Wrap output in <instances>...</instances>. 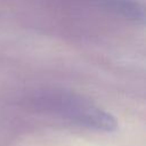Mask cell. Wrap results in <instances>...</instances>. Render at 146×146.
Masks as SVG:
<instances>
[{
	"instance_id": "obj_2",
	"label": "cell",
	"mask_w": 146,
	"mask_h": 146,
	"mask_svg": "<svg viewBox=\"0 0 146 146\" xmlns=\"http://www.w3.org/2000/svg\"><path fill=\"white\" fill-rule=\"evenodd\" d=\"M99 7L133 23H144V7L137 0H90Z\"/></svg>"
},
{
	"instance_id": "obj_1",
	"label": "cell",
	"mask_w": 146,
	"mask_h": 146,
	"mask_svg": "<svg viewBox=\"0 0 146 146\" xmlns=\"http://www.w3.org/2000/svg\"><path fill=\"white\" fill-rule=\"evenodd\" d=\"M33 103L41 111L90 130L112 132L117 129V122L111 113L72 91L46 89L35 94Z\"/></svg>"
}]
</instances>
